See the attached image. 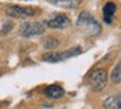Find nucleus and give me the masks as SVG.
I'll use <instances>...</instances> for the list:
<instances>
[{
	"label": "nucleus",
	"mask_w": 121,
	"mask_h": 109,
	"mask_svg": "<svg viewBox=\"0 0 121 109\" xmlns=\"http://www.w3.org/2000/svg\"><path fill=\"white\" fill-rule=\"evenodd\" d=\"M104 108L105 109H121V95L109 96L104 100Z\"/></svg>",
	"instance_id": "9d476101"
},
{
	"label": "nucleus",
	"mask_w": 121,
	"mask_h": 109,
	"mask_svg": "<svg viewBox=\"0 0 121 109\" xmlns=\"http://www.w3.org/2000/svg\"><path fill=\"white\" fill-rule=\"evenodd\" d=\"M115 13H116V4L109 1L104 5L103 8V17H104V21L107 24H111L113 21V17H115Z\"/></svg>",
	"instance_id": "1a4fd4ad"
},
{
	"label": "nucleus",
	"mask_w": 121,
	"mask_h": 109,
	"mask_svg": "<svg viewBox=\"0 0 121 109\" xmlns=\"http://www.w3.org/2000/svg\"><path fill=\"white\" fill-rule=\"evenodd\" d=\"M45 25L52 29H63L70 25V18L63 13H57L53 17L45 20Z\"/></svg>",
	"instance_id": "423d86ee"
},
{
	"label": "nucleus",
	"mask_w": 121,
	"mask_h": 109,
	"mask_svg": "<svg viewBox=\"0 0 121 109\" xmlns=\"http://www.w3.org/2000/svg\"><path fill=\"white\" fill-rule=\"evenodd\" d=\"M43 93H45V96L50 97V99H59L65 95V89L58 84H52L45 88Z\"/></svg>",
	"instance_id": "0eeeda50"
},
{
	"label": "nucleus",
	"mask_w": 121,
	"mask_h": 109,
	"mask_svg": "<svg viewBox=\"0 0 121 109\" xmlns=\"http://www.w3.org/2000/svg\"><path fill=\"white\" fill-rule=\"evenodd\" d=\"M7 16L12 18H28L37 13L33 7H21V5H11L5 9Z\"/></svg>",
	"instance_id": "20e7f679"
},
{
	"label": "nucleus",
	"mask_w": 121,
	"mask_h": 109,
	"mask_svg": "<svg viewBox=\"0 0 121 109\" xmlns=\"http://www.w3.org/2000/svg\"><path fill=\"white\" fill-rule=\"evenodd\" d=\"M53 5H57L59 8L65 9H75L80 5L82 0H50Z\"/></svg>",
	"instance_id": "6e6552de"
},
{
	"label": "nucleus",
	"mask_w": 121,
	"mask_h": 109,
	"mask_svg": "<svg viewBox=\"0 0 121 109\" xmlns=\"http://www.w3.org/2000/svg\"><path fill=\"white\" fill-rule=\"evenodd\" d=\"M107 83H108V74L104 68H97L92 71L88 76V85L95 92L101 91L107 85Z\"/></svg>",
	"instance_id": "7ed1b4c3"
},
{
	"label": "nucleus",
	"mask_w": 121,
	"mask_h": 109,
	"mask_svg": "<svg viewBox=\"0 0 121 109\" xmlns=\"http://www.w3.org/2000/svg\"><path fill=\"white\" fill-rule=\"evenodd\" d=\"M111 79H112V82L116 83V84L121 83V61L118 62V63L116 64V67L113 68L112 75H111Z\"/></svg>",
	"instance_id": "f8f14e48"
},
{
	"label": "nucleus",
	"mask_w": 121,
	"mask_h": 109,
	"mask_svg": "<svg viewBox=\"0 0 121 109\" xmlns=\"http://www.w3.org/2000/svg\"><path fill=\"white\" fill-rule=\"evenodd\" d=\"M82 51H83L82 47H73V49H69L66 51H60V53L50 50V51L45 53V54L42 55V59L46 62H50V63H57V62L66 61L69 58L76 57V55H79Z\"/></svg>",
	"instance_id": "f03ea898"
},
{
	"label": "nucleus",
	"mask_w": 121,
	"mask_h": 109,
	"mask_svg": "<svg viewBox=\"0 0 121 109\" xmlns=\"http://www.w3.org/2000/svg\"><path fill=\"white\" fill-rule=\"evenodd\" d=\"M42 45H43V47H45L46 50H54V49L58 47L59 42H58V39L55 38V37L49 36V37H46V38L42 41Z\"/></svg>",
	"instance_id": "9b49d317"
},
{
	"label": "nucleus",
	"mask_w": 121,
	"mask_h": 109,
	"mask_svg": "<svg viewBox=\"0 0 121 109\" xmlns=\"http://www.w3.org/2000/svg\"><path fill=\"white\" fill-rule=\"evenodd\" d=\"M45 28L42 24L39 22H34V21H28L20 25V34L22 37H33V36H39L43 34Z\"/></svg>",
	"instance_id": "39448f33"
},
{
	"label": "nucleus",
	"mask_w": 121,
	"mask_h": 109,
	"mask_svg": "<svg viewBox=\"0 0 121 109\" xmlns=\"http://www.w3.org/2000/svg\"><path fill=\"white\" fill-rule=\"evenodd\" d=\"M76 26L82 33L87 36H97L101 33V25L88 12H82L76 20Z\"/></svg>",
	"instance_id": "f257e3e1"
}]
</instances>
